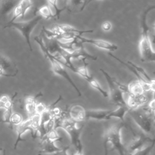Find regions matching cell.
<instances>
[{
    "label": "cell",
    "instance_id": "cell-1",
    "mask_svg": "<svg viewBox=\"0 0 155 155\" xmlns=\"http://www.w3.org/2000/svg\"><path fill=\"white\" fill-rule=\"evenodd\" d=\"M154 8V5L148 7L142 13L141 18L142 32L139 43V48L140 59L142 62H154L155 61V51L150 39V28L147 24V15Z\"/></svg>",
    "mask_w": 155,
    "mask_h": 155
},
{
    "label": "cell",
    "instance_id": "cell-2",
    "mask_svg": "<svg viewBox=\"0 0 155 155\" xmlns=\"http://www.w3.org/2000/svg\"><path fill=\"white\" fill-rule=\"evenodd\" d=\"M125 126V122H118L111 124L105 131L103 136L104 155H108V145L110 143L113 149L116 150L119 155H126L125 146L121 139V130Z\"/></svg>",
    "mask_w": 155,
    "mask_h": 155
},
{
    "label": "cell",
    "instance_id": "cell-3",
    "mask_svg": "<svg viewBox=\"0 0 155 155\" xmlns=\"http://www.w3.org/2000/svg\"><path fill=\"white\" fill-rule=\"evenodd\" d=\"M35 42L39 45L42 51L44 54L45 56L49 60L50 64H51V67L52 68L53 71L57 75H59L63 78H64L71 85V87L75 90L76 91L78 95L79 96H82L81 91L78 87V86L76 85V84L74 82L71 78L70 76L68 73L65 67L60 62H59L56 58L54 57L53 54H52L47 48L44 42L43 41V38L41 37V35L39 36H37L34 38Z\"/></svg>",
    "mask_w": 155,
    "mask_h": 155
},
{
    "label": "cell",
    "instance_id": "cell-4",
    "mask_svg": "<svg viewBox=\"0 0 155 155\" xmlns=\"http://www.w3.org/2000/svg\"><path fill=\"white\" fill-rule=\"evenodd\" d=\"M130 111L127 106L118 107L117 108L111 110H85V119L97 120H108L114 117L125 122V116Z\"/></svg>",
    "mask_w": 155,
    "mask_h": 155
},
{
    "label": "cell",
    "instance_id": "cell-5",
    "mask_svg": "<svg viewBox=\"0 0 155 155\" xmlns=\"http://www.w3.org/2000/svg\"><path fill=\"white\" fill-rule=\"evenodd\" d=\"M128 114L144 134L150 137L153 136L154 116L150 115L145 111L143 112L139 111L137 109L130 110Z\"/></svg>",
    "mask_w": 155,
    "mask_h": 155
},
{
    "label": "cell",
    "instance_id": "cell-6",
    "mask_svg": "<svg viewBox=\"0 0 155 155\" xmlns=\"http://www.w3.org/2000/svg\"><path fill=\"white\" fill-rule=\"evenodd\" d=\"M42 19V18L40 15H37L30 20L27 21H22V22H13L11 23H8L7 25L5 27H12L16 30H18L24 38L26 43L27 44L28 48L31 51H33L31 41H30V35L35 28V27L37 25V24L39 22V21Z\"/></svg>",
    "mask_w": 155,
    "mask_h": 155
},
{
    "label": "cell",
    "instance_id": "cell-7",
    "mask_svg": "<svg viewBox=\"0 0 155 155\" xmlns=\"http://www.w3.org/2000/svg\"><path fill=\"white\" fill-rule=\"evenodd\" d=\"M99 70L103 74L108 83L110 90V93H108V94L111 101L117 107L127 106L125 100L123 96V93L118 88L114 83V77L111 76L102 68H100Z\"/></svg>",
    "mask_w": 155,
    "mask_h": 155
},
{
    "label": "cell",
    "instance_id": "cell-8",
    "mask_svg": "<svg viewBox=\"0 0 155 155\" xmlns=\"http://www.w3.org/2000/svg\"><path fill=\"white\" fill-rule=\"evenodd\" d=\"M155 139L148 136L144 134L143 135H136L134 138L130 140L128 145L125 147L126 155H130L134 152L142 149L146 145L152 142Z\"/></svg>",
    "mask_w": 155,
    "mask_h": 155
},
{
    "label": "cell",
    "instance_id": "cell-9",
    "mask_svg": "<svg viewBox=\"0 0 155 155\" xmlns=\"http://www.w3.org/2000/svg\"><path fill=\"white\" fill-rule=\"evenodd\" d=\"M108 54L109 56H110L111 57H112L113 59L117 61L120 64H122L124 65H125V67H127V68L128 70H130L136 76V78L137 79V80L141 84V85L143 87V89L144 90V92H147V91H151L153 92V93H154V91H155V80L154 79L151 82H148L147 81H145L143 79V78L140 74L138 73V72L133 67L128 65L127 62H124L120 59H119V58H117V56H116L115 55H114L113 54H112L111 53H108Z\"/></svg>",
    "mask_w": 155,
    "mask_h": 155
},
{
    "label": "cell",
    "instance_id": "cell-10",
    "mask_svg": "<svg viewBox=\"0 0 155 155\" xmlns=\"http://www.w3.org/2000/svg\"><path fill=\"white\" fill-rule=\"evenodd\" d=\"M82 44H90L94 45L95 47L103 49L105 50H108L110 51H114L117 50L118 47L117 45L108 42L103 39H90L82 36H79L78 38Z\"/></svg>",
    "mask_w": 155,
    "mask_h": 155
},
{
    "label": "cell",
    "instance_id": "cell-11",
    "mask_svg": "<svg viewBox=\"0 0 155 155\" xmlns=\"http://www.w3.org/2000/svg\"><path fill=\"white\" fill-rule=\"evenodd\" d=\"M147 101L148 97L144 93L140 94H129L127 99L125 101L127 106L130 110L138 109L145 105Z\"/></svg>",
    "mask_w": 155,
    "mask_h": 155
},
{
    "label": "cell",
    "instance_id": "cell-12",
    "mask_svg": "<svg viewBox=\"0 0 155 155\" xmlns=\"http://www.w3.org/2000/svg\"><path fill=\"white\" fill-rule=\"evenodd\" d=\"M33 4L31 0H19L16 6L13 9V15L12 19L8 23H11L19 17L23 18L27 12L32 7Z\"/></svg>",
    "mask_w": 155,
    "mask_h": 155
},
{
    "label": "cell",
    "instance_id": "cell-13",
    "mask_svg": "<svg viewBox=\"0 0 155 155\" xmlns=\"http://www.w3.org/2000/svg\"><path fill=\"white\" fill-rule=\"evenodd\" d=\"M31 120L30 117H28L27 120L22 121L19 125L16 126V131L17 133V137L14 143V149H16L18 147V143L21 141H24L25 140L22 138V135L27 131H30L31 135L33 137H35L34 132L31 127Z\"/></svg>",
    "mask_w": 155,
    "mask_h": 155
},
{
    "label": "cell",
    "instance_id": "cell-14",
    "mask_svg": "<svg viewBox=\"0 0 155 155\" xmlns=\"http://www.w3.org/2000/svg\"><path fill=\"white\" fill-rule=\"evenodd\" d=\"M67 111L69 117L76 122H79L85 120V109L81 105H73Z\"/></svg>",
    "mask_w": 155,
    "mask_h": 155
},
{
    "label": "cell",
    "instance_id": "cell-15",
    "mask_svg": "<svg viewBox=\"0 0 155 155\" xmlns=\"http://www.w3.org/2000/svg\"><path fill=\"white\" fill-rule=\"evenodd\" d=\"M0 66L7 73L12 75L13 77L18 74V69L16 65L12 61L1 54H0Z\"/></svg>",
    "mask_w": 155,
    "mask_h": 155
},
{
    "label": "cell",
    "instance_id": "cell-16",
    "mask_svg": "<svg viewBox=\"0 0 155 155\" xmlns=\"http://www.w3.org/2000/svg\"><path fill=\"white\" fill-rule=\"evenodd\" d=\"M85 0H66L65 9L71 13L82 12L85 7Z\"/></svg>",
    "mask_w": 155,
    "mask_h": 155
},
{
    "label": "cell",
    "instance_id": "cell-17",
    "mask_svg": "<svg viewBox=\"0 0 155 155\" xmlns=\"http://www.w3.org/2000/svg\"><path fill=\"white\" fill-rule=\"evenodd\" d=\"M41 150L39 153L43 154H52L53 153L59 151L61 148L55 145L54 142L47 140L43 139L41 140Z\"/></svg>",
    "mask_w": 155,
    "mask_h": 155
},
{
    "label": "cell",
    "instance_id": "cell-18",
    "mask_svg": "<svg viewBox=\"0 0 155 155\" xmlns=\"http://www.w3.org/2000/svg\"><path fill=\"white\" fill-rule=\"evenodd\" d=\"M42 93L41 92H39L35 96H29L25 99V108L29 117L36 113L35 108L37 103L36 99L40 96H42Z\"/></svg>",
    "mask_w": 155,
    "mask_h": 155
},
{
    "label": "cell",
    "instance_id": "cell-19",
    "mask_svg": "<svg viewBox=\"0 0 155 155\" xmlns=\"http://www.w3.org/2000/svg\"><path fill=\"white\" fill-rule=\"evenodd\" d=\"M19 0H1L0 16H3L9 13L15 8Z\"/></svg>",
    "mask_w": 155,
    "mask_h": 155
},
{
    "label": "cell",
    "instance_id": "cell-20",
    "mask_svg": "<svg viewBox=\"0 0 155 155\" xmlns=\"http://www.w3.org/2000/svg\"><path fill=\"white\" fill-rule=\"evenodd\" d=\"M128 88L129 91V94H140L145 93L141 84L137 80L130 83L128 85Z\"/></svg>",
    "mask_w": 155,
    "mask_h": 155
},
{
    "label": "cell",
    "instance_id": "cell-21",
    "mask_svg": "<svg viewBox=\"0 0 155 155\" xmlns=\"http://www.w3.org/2000/svg\"><path fill=\"white\" fill-rule=\"evenodd\" d=\"M37 12L42 18L49 19L51 18H54V15H53L50 7L48 5H43L38 9Z\"/></svg>",
    "mask_w": 155,
    "mask_h": 155
},
{
    "label": "cell",
    "instance_id": "cell-22",
    "mask_svg": "<svg viewBox=\"0 0 155 155\" xmlns=\"http://www.w3.org/2000/svg\"><path fill=\"white\" fill-rule=\"evenodd\" d=\"M127 63L128 65H131V67H133L138 72V73L140 74L143 78V79H144L145 81H147L148 82H152V81L154 80V79H152L149 76V75L147 74V73L146 72V71H145L142 67H140V66H139V65L135 64L134 63H133V62H131V61H128L127 62Z\"/></svg>",
    "mask_w": 155,
    "mask_h": 155
},
{
    "label": "cell",
    "instance_id": "cell-23",
    "mask_svg": "<svg viewBox=\"0 0 155 155\" xmlns=\"http://www.w3.org/2000/svg\"><path fill=\"white\" fill-rule=\"evenodd\" d=\"M29 117H30L31 120V127L34 132V134L35 137L36 136V134L38 131V130L40 127V124H41V114L35 113Z\"/></svg>",
    "mask_w": 155,
    "mask_h": 155
},
{
    "label": "cell",
    "instance_id": "cell-24",
    "mask_svg": "<svg viewBox=\"0 0 155 155\" xmlns=\"http://www.w3.org/2000/svg\"><path fill=\"white\" fill-rule=\"evenodd\" d=\"M154 145L155 140H153L152 142L150 143L147 146L142 148V149L134 152L130 155H150L154 147Z\"/></svg>",
    "mask_w": 155,
    "mask_h": 155
},
{
    "label": "cell",
    "instance_id": "cell-25",
    "mask_svg": "<svg viewBox=\"0 0 155 155\" xmlns=\"http://www.w3.org/2000/svg\"><path fill=\"white\" fill-rule=\"evenodd\" d=\"M47 139L50 141H52L53 142H55L56 141H61L62 140V138L59 136V135L58 134L56 130H52L51 131H49L42 139Z\"/></svg>",
    "mask_w": 155,
    "mask_h": 155
},
{
    "label": "cell",
    "instance_id": "cell-26",
    "mask_svg": "<svg viewBox=\"0 0 155 155\" xmlns=\"http://www.w3.org/2000/svg\"><path fill=\"white\" fill-rule=\"evenodd\" d=\"M22 121H23L22 117L19 113H12L11 117H10V124H11L13 125H15V126H18Z\"/></svg>",
    "mask_w": 155,
    "mask_h": 155
},
{
    "label": "cell",
    "instance_id": "cell-27",
    "mask_svg": "<svg viewBox=\"0 0 155 155\" xmlns=\"http://www.w3.org/2000/svg\"><path fill=\"white\" fill-rule=\"evenodd\" d=\"M144 111L150 115L154 116L155 111V99L154 98H153L152 100L150 101L147 107L144 109Z\"/></svg>",
    "mask_w": 155,
    "mask_h": 155
},
{
    "label": "cell",
    "instance_id": "cell-28",
    "mask_svg": "<svg viewBox=\"0 0 155 155\" xmlns=\"http://www.w3.org/2000/svg\"><path fill=\"white\" fill-rule=\"evenodd\" d=\"M12 108H8L5 109V111L3 113L2 120L4 122L7 124H10V120L11 116L12 114Z\"/></svg>",
    "mask_w": 155,
    "mask_h": 155
},
{
    "label": "cell",
    "instance_id": "cell-29",
    "mask_svg": "<svg viewBox=\"0 0 155 155\" xmlns=\"http://www.w3.org/2000/svg\"><path fill=\"white\" fill-rule=\"evenodd\" d=\"M47 108V106H46L45 104H44L42 102H37L36 105V108H35V112L37 114H42L45 111H46Z\"/></svg>",
    "mask_w": 155,
    "mask_h": 155
},
{
    "label": "cell",
    "instance_id": "cell-30",
    "mask_svg": "<svg viewBox=\"0 0 155 155\" xmlns=\"http://www.w3.org/2000/svg\"><path fill=\"white\" fill-rule=\"evenodd\" d=\"M70 148V145H67L64 147V148H61L59 151L53 153L51 155H68V151Z\"/></svg>",
    "mask_w": 155,
    "mask_h": 155
},
{
    "label": "cell",
    "instance_id": "cell-31",
    "mask_svg": "<svg viewBox=\"0 0 155 155\" xmlns=\"http://www.w3.org/2000/svg\"><path fill=\"white\" fill-rule=\"evenodd\" d=\"M101 27L104 31H109L112 28V24L109 21H105L102 24Z\"/></svg>",
    "mask_w": 155,
    "mask_h": 155
},
{
    "label": "cell",
    "instance_id": "cell-32",
    "mask_svg": "<svg viewBox=\"0 0 155 155\" xmlns=\"http://www.w3.org/2000/svg\"><path fill=\"white\" fill-rule=\"evenodd\" d=\"M1 77H13L12 75L7 73L0 66V78Z\"/></svg>",
    "mask_w": 155,
    "mask_h": 155
},
{
    "label": "cell",
    "instance_id": "cell-33",
    "mask_svg": "<svg viewBox=\"0 0 155 155\" xmlns=\"http://www.w3.org/2000/svg\"><path fill=\"white\" fill-rule=\"evenodd\" d=\"M48 4L53 7H54L57 5L58 0H47Z\"/></svg>",
    "mask_w": 155,
    "mask_h": 155
},
{
    "label": "cell",
    "instance_id": "cell-34",
    "mask_svg": "<svg viewBox=\"0 0 155 155\" xmlns=\"http://www.w3.org/2000/svg\"><path fill=\"white\" fill-rule=\"evenodd\" d=\"M0 155H5V151L4 148H0Z\"/></svg>",
    "mask_w": 155,
    "mask_h": 155
},
{
    "label": "cell",
    "instance_id": "cell-35",
    "mask_svg": "<svg viewBox=\"0 0 155 155\" xmlns=\"http://www.w3.org/2000/svg\"><path fill=\"white\" fill-rule=\"evenodd\" d=\"M92 0H85V7H86V6H87L88 5V4H90V2Z\"/></svg>",
    "mask_w": 155,
    "mask_h": 155
},
{
    "label": "cell",
    "instance_id": "cell-36",
    "mask_svg": "<svg viewBox=\"0 0 155 155\" xmlns=\"http://www.w3.org/2000/svg\"><path fill=\"white\" fill-rule=\"evenodd\" d=\"M74 155H84L83 152L81 151H76Z\"/></svg>",
    "mask_w": 155,
    "mask_h": 155
},
{
    "label": "cell",
    "instance_id": "cell-37",
    "mask_svg": "<svg viewBox=\"0 0 155 155\" xmlns=\"http://www.w3.org/2000/svg\"><path fill=\"white\" fill-rule=\"evenodd\" d=\"M0 108H4V104L0 101Z\"/></svg>",
    "mask_w": 155,
    "mask_h": 155
},
{
    "label": "cell",
    "instance_id": "cell-38",
    "mask_svg": "<svg viewBox=\"0 0 155 155\" xmlns=\"http://www.w3.org/2000/svg\"><path fill=\"white\" fill-rule=\"evenodd\" d=\"M37 155H42V154H41V153H38V154Z\"/></svg>",
    "mask_w": 155,
    "mask_h": 155
},
{
    "label": "cell",
    "instance_id": "cell-39",
    "mask_svg": "<svg viewBox=\"0 0 155 155\" xmlns=\"http://www.w3.org/2000/svg\"><path fill=\"white\" fill-rule=\"evenodd\" d=\"M0 113H1V111H0Z\"/></svg>",
    "mask_w": 155,
    "mask_h": 155
},
{
    "label": "cell",
    "instance_id": "cell-40",
    "mask_svg": "<svg viewBox=\"0 0 155 155\" xmlns=\"http://www.w3.org/2000/svg\"><path fill=\"white\" fill-rule=\"evenodd\" d=\"M99 1H101V0H99Z\"/></svg>",
    "mask_w": 155,
    "mask_h": 155
}]
</instances>
